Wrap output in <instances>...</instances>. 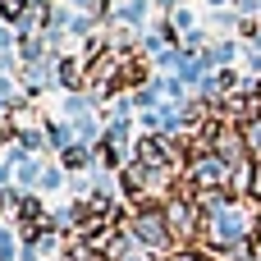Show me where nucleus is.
Segmentation results:
<instances>
[{"instance_id": "1", "label": "nucleus", "mask_w": 261, "mask_h": 261, "mask_svg": "<svg viewBox=\"0 0 261 261\" xmlns=\"http://www.w3.org/2000/svg\"><path fill=\"white\" fill-rule=\"evenodd\" d=\"M252 197H261V165L252 170Z\"/></svg>"}]
</instances>
